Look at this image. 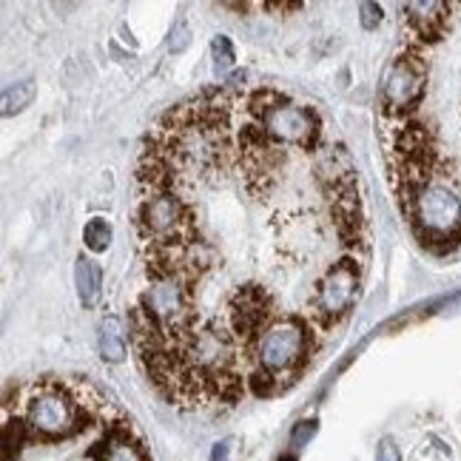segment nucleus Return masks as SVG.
<instances>
[{"mask_svg":"<svg viewBox=\"0 0 461 461\" xmlns=\"http://www.w3.org/2000/svg\"><path fill=\"white\" fill-rule=\"evenodd\" d=\"M34 95H38V86H34L32 80H21V83L9 86L4 92V117L23 112L26 105H32Z\"/></svg>","mask_w":461,"mask_h":461,"instance_id":"obj_16","label":"nucleus"},{"mask_svg":"<svg viewBox=\"0 0 461 461\" xmlns=\"http://www.w3.org/2000/svg\"><path fill=\"white\" fill-rule=\"evenodd\" d=\"M333 217H336V228H339V234L353 242L359 237V225H362V217H359V200L357 194H342V197L333 200Z\"/></svg>","mask_w":461,"mask_h":461,"instance_id":"obj_15","label":"nucleus"},{"mask_svg":"<svg viewBox=\"0 0 461 461\" xmlns=\"http://www.w3.org/2000/svg\"><path fill=\"white\" fill-rule=\"evenodd\" d=\"M359 12H362V26L365 29H376L382 23V6L379 4H362Z\"/></svg>","mask_w":461,"mask_h":461,"instance_id":"obj_21","label":"nucleus"},{"mask_svg":"<svg viewBox=\"0 0 461 461\" xmlns=\"http://www.w3.org/2000/svg\"><path fill=\"white\" fill-rule=\"evenodd\" d=\"M137 225L151 248H176V245L197 242L191 211L171 191H159L146 197L143 208H140Z\"/></svg>","mask_w":461,"mask_h":461,"instance_id":"obj_3","label":"nucleus"},{"mask_svg":"<svg viewBox=\"0 0 461 461\" xmlns=\"http://www.w3.org/2000/svg\"><path fill=\"white\" fill-rule=\"evenodd\" d=\"M316 171H319V180L325 183V188L333 191V200L353 191V171L342 149H325L319 154Z\"/></svg>","mask_w":461,"mask_h":461,"instance_id":"obj_11","label":"nucleus"},{"mask_svg":"<svg viewBox=\"0 0 461 461\" xmlns=\"http://www.w3.org/2000/svg\"><path fill=\"white\" fill-rule=\"evenodd\" d=\"M308 350V330L299 319H279L268 325L257 339V365L259 374L271 382L291 376L303 365Z\"/></svg>","mask_w":461,"mask_h":461,"instance_id":"obj_4","label":"nucleus"},{"mask_svg":"<svg viewBox=\"0 0 461 461\" xmlns=\"http://www.w3.org/2000/svg\"><path fill=\"white\" fill-rule=\"evenodd\" d=\"M407 21L421 41H436L447 21V6L438 0H424V4H407Z\"/></svg>","mask_w":461,"mask_h":461,"instance_id":"obj_12","label":"nucleus"},{"mask_svg":"<svg viewBox=\"0 0 461 461\" xmlns=\"http://www.w3.org/2000/svg\"><path fill=\"white\" fill-rule=\"evenodd\" d=\"M376 461H402V453H399V447H396V441H393V438H382V441H379Z\"/></svg>","mask_w":461,"mask_h":461,"instance_id":"obj_24","label":"nucleus"},{"mask_svg":"<svg viewBox=\"0 0 461 461\" xmlns=\"http://www.w3.org/2000/svg\"><path fill=\"white\" fill-rule=\"evenodd\" d=\"M357 291H359V274L353 268V262L350 259L336 262L316 288L313 316L322 319V322H336V319H342L350 311L353 299H357Z\"/></svg>","mask_w":461,"mask_h":461,"instance_id":"obj_6","label":"nucleus"},{"mask_svg":"<svg viewBox=\"0 0 461 461\" xmlns=\"http://www.w3.org/2000/svg\"><path fill=\"white\" fill-rule=\"evenodd\" d=\"M140 305H143L159 322V328L171 336L194 328L188 288H185V282L176 276H154V282L143 294V303Z\"/></svg>","mask_w":461,"mask_h":461,"instance_id":"obj_5","label":"nucleus"},{"mask_svg":"<svg viewBox=\"0 0 461 461\" xmlns=\"http://www.w3.org/2000/svg\"><path fill=\"white\" fill-rule=\"evenodd\" d=\"M407 200H411L407 211L416 222L419 240L436 251H450L461 237V203L456 191L441 183H430Z\"/></svg>","mask_w":461,"mask_h":461,"instance_id":"obj_1","label":"nucleus"},{"mask_svg":"<svg viewBox=\"0 0 461 461\" xmlns=\"http://www.w3.org/2000/svg\"><path fill=\"white\" fill-rule=\"evenodd\" d=\"M83 240H86V245H88V251L100 254V251H105V248H109V242H112V225L105 222V220H100V217H95L92 222L86 225Z\"/></svg>","mask_w":461,"mask_h":461,"instance_id":"obj_17","label":"nucleus"},{"mask_svg":"<svg viewBox=\"0 0 461 461\" xmlns=\"http://www.w3.org/2000/svg\"><path fill=\"white\" fill-rule=\"evenodd\" d=\"M282 461H294V458H288V456H285V458H282Z\"/></svg>","mask_w":461,"mask_h":461,"instance_id":"obj_27","label":"nucleus"},{"mask_svg":"<svg viewBox=\"0 0 461 461\" xmlns=\"http://www.w3.org/2000/svg\"><path fill=\"white\" fill-rule=\"evenodd\" d=\"M75 282H77V296L86 308H95L100 291H103V271L95 259H86L80 257L75 265Z\"/></svg>","mask_w":461,"mask_h":461,"instance_id":"obj_14","label":"nucleus"},{"mask_svg":"<svg viewBox=\"0 0 461 461\" xmlns=\"http://www.w3.org/2000/svg\"><path fill=\"white\" fill-rule=\"evenodd\" d=\"M228 453H230V438H222L211 450V461H228Z\"/></svg>","mask_w":461,"mask_h":461,"instance_id":"obj_25","label":"nucleus"},{"mask_svg":"<svg viewBox=\"0 0 461 461\" xmlns=\"http://www.w3.org/2000/svg\"><path fill=\"white\" fill-rule=\"evenodd\" d=\"M251 114L276 143H288L299 149H311L316 140V117L313 112L294 105L291 100L274 92H259L251 100Z\"/></svg>","mask_w":461,"mask_h":461,"instance_id":"obj_2","label":"nucleus"},{"mask_svg":"<svg viewBox=\"0 0 461 461\" xmlns=\"http://www.w3.org/2000/svg\"><path fill=\"white\" fill-rule=\"evenodd\" d=\"M97 345H100V357L105 362H122V359H126V333H122V322L117 316H105L100 322Z\"/></svg>","mask_w":461,"mask_h":461,"instance_id":"obj_13","label":"nucleus"},{"mask_svg":"<svg viewBox=\"0 0 461 461\" xmlns=\"http://www.w3.org/2000/svg\"><path fill=\"white\" fill-rule=\"evenodd\" d=\"M240 159H242L245 180L251 183V188L257 191L268 188V180H274L279 168V151L274 149L271 137L262 131L259 122H251V126L242 129Z\"/></svg>","mask_w":461,"mask_h":461,"instance_id":"obj_9","label":"nucleus"},{"mask_svg":"<svg viewBox=\"0 0 461 461\" xmlns=\"http://www.w3.org/2000/svg\"><path fill=\"white\" fill-rule=\"evenodd\" d=\"M26 419L32 424V430H38L41 436H66L77 428L75 404L68 402L63 390L55 387H43L32 396L26 407Z\"/></svg>","mask_w":461,"mask_h":461,"instance_id":"obj_8","label":"nucleus"},{"mask_svg":"<svg viewBox=\"0 0 461 461\" xmlns=\"http://www.w3.org/2000/svg\"><path fill=\"white\" fill-rule=\"evenodd\" d=\"M211 51H214V63H217V72H228L234 66V46L225 38V34H217L214 43H211Z\"/></svg>","mask_w":461,"mask_h":461,"instance_id":"obj_20","label":"nucleus"},{"mask_svg":"<svg viewBox=\"0 0 461 461\" xmlns=\"http://www.w3.org/2000/svg\"><path fill=\"white\" fill-rule=\"evenodd\" d=\"M105 461H146V456L129 438H112L109 450H105Z\"/></svg>","mask_w":461,"mask_h":461,"instance_id":"obj_18","label":"nucleus"},{"mask_svg":"<svg viewBox=\"0 0 461 461\" xmlns=\"http://www.w3.org/2000/svg\"><path fill=\"white\" fill-rule=\"evenodd\" d=\"M303 4H265L268 12H291V9H299Z\"/></svg>","mask_w":461,"mask_h":461,"instance_id":"obj_26","label":"nucleus"},{"mask_svg":"<svg viewBox=\"0 0 461 461\" xmlns=\"http://www.w3.org/2000/svg\"><path fill=\"white\" fill-rule=\"evenodd\" d=\"M268 316H271V299L257 285L240 288L228 303V325L242 348L251 345L257 336H262Z\"/></svg>","mask_w":461,"mask_h":461,"instance_id":"obj_7","label":"nucleus"},{"mask_svg":"<svg viewBox=\"0 0 461 461\" xmlns=\"http://www.w3.org/2000/svg\"><path fill=\"white\" fill-rule=\"evenodd\" d=\"M313 433H316V421H303V424H296V430H294V436H291L294 447L308 445V441L313 438Z\"/></svg>","mask_w":461,"mask_h":461,"instance_id":"obj_22","label":"nucleus"},{"mask_svg":"<svg viewBox=\"0 0 461 461\" xmlns=\"http://www.w3.org/2000/svg\"><path fill=\"white\" fill-rule=\"evenodd\" d=\"M188 41H191V32H188L185 21H180L171 32V51H183L188 46Z\"/></svg>","mask_w":461,"mask_h":461,"instance_id":"obj_23","label":"nucleus"},{"mask_svg":"<svg viewBox=\"0 0 461 461\" xmlns=\"http://www.w3.org/2000/svg\"><path fill=\"white\" fill-rule=\"evenodd\" d=\"M424 95V63L421 58H399L384 77L382 97L390 112H404L416 105Z\"/></svg>","mask_w":461,"mask_h":461,"instance_id":"obj_10","label":"nucleus"},{"mask_svg":"<svg viewBox=\"0 0 461 461\" xmlns=\"http://www.w3.org/2000/svg\"><path fill=\"white\" fill-rule=\"evenodd\" d=\"M21 445H23V421L12 419L4 428V461H12L21 453Z\"/></svg>","mask_w":461,"mask_h":461,"instance_id":"obj_19","label":"nucleus"}]
</instances>
